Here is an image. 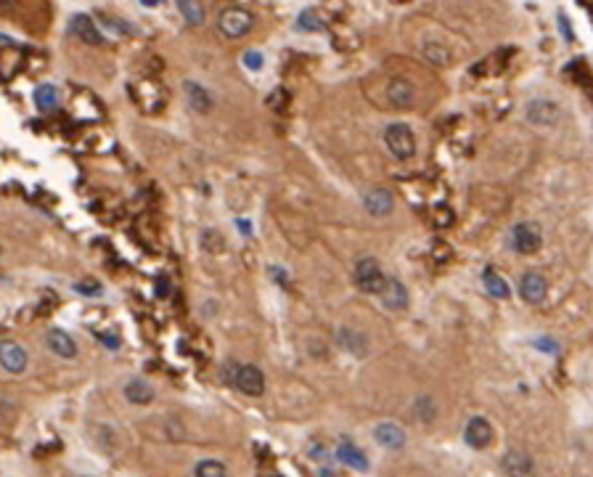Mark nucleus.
Instances as JSON below:
<instances>
[{"mask_svg": "<svg viewBox=\"0 0 593 477\" xmlns=\"http://www.w3.org/2000/svg\"><path fill=\"white\" fill-rule=\"evenodd\" d=\"M353 278H355L357 289L366 292V294H382V289L387 287V276H384L382 265L376 263L373 257L357 260L355 271H353Z\"/></svg>", "mask_w": 593, "mask_h": 477, "instance_id": "obj_1", "label": "nucleus"}, {"mask_svg": "<svg viewBox=\"0 0 593 477\" xmlns=\"http://www.w3.org/2000/svg\"><path fill=\"white\" fill-rule=\"evenodd\" d=\"M384 141H387V149H390L397 159H410L416 154V138H413L410 128L400 125V122H395V125L387 128Z\"/></svg>", "mask_w": 593, "mask_h": 477, "instance_id": "obj_2", "label": "nucleus"}, {"mask_svg": "<svg viewBox=\"0 0 593 477\" xmlns=\"http://www.w3.org/2000/svg\"><path fill=\"white\" fill-rule=\"evenodd\" d=\"M511 244L519 255H532V252L541 250L543 244V234L538 223H530V220H522V223L514 225L511 231Z\"/></svg>", "mask_w": 593, "mask_h": 477, "instance_id": "obj_3", "label": "nucleus"}, {"mask_svg": "<svg viewBox=\"0 0 593 477\" xmlns=\"http://www.w3.org/2000/svg\"><path fill=\"white\" fill-rule=\"evenodd\" d=\"M217 26L225 38H244L252 29V13L244 8H225L217 19Z\"/></svg>", "mask_w": 593, "mask_h": 477, "instance_id": "obj_4", "label": "nucleus"}, {"mask_svg": "<svg viewBox=\"0 0 593 477\" xmlns=\"http://www.w3.org/2000/svg\"><path fill=\"white\" fill-rule=\"evenodd\" d=\"M238 393H244V395L249 397H257L265 393V374L257 366H249V363H241L238 366V374H236V382H233Z\"/></svg>", "mask_w": 593, "mask_h": 477, "instance_id": "obj_5", "label": "nucleus"}, {"mask_svg": "<svg viewBox=\"0 0 593 477\" xmlns=\"http://www.w3.org/2000/svg\"><path fill=\"white\" fill-rule=\"evenodd\" d=\"M463 440L477 450L488 448L490 443H493V424L485 416H472L466 422V427H463Z\"/></svg>", "mask_w": 593, "mask_h": 477, "instance_id": "obj_6", "label": "nucleus"}, {"mask_svg": "<svg viewBox=\"0 0 593 477\" xmlns=\"http://www.w3.org/2000/svg\"><path fill=\"white\" fill-rule=\"evenodd\" d=\"M519 294H522V300L527 305H541L546 300V294H548V281L538 271H530L519 281Z\"/></svg>", "mask_w": 593, "mask_h": 477, "instance_id": "obj_7", "label": "nucleus"}, {"mask_svg": "<svg viewBox=\"0 0 593 477\" xmlns=\"http://www.w3.org/2000/svg\"><path fill=\"white\" fill-rule=\"evenodd\" d=\"M69 32L77 35L88 45H104V35H101V29L95 26V22H93L88 13H75L69 19Z\"/></svg>", "mask_w": 593, "mask_h": 477, "instance_id": "obj_8", "label": "nucleus"}, {"mask_svg": "<svg viewBox=\"0 0 593 477\" xmlns=\"http://www.w3.org/2000/svg\"><path fill=\"white\" fill-rule=\"evenodd\" d=\"M26 350L13 340H3L0 342V366L11 374H22L26 369Z\"/></svg>", "mask_w": 593, "mask_h": 477, "instance_id": "obj_9", "label": "nucleus"}, {"mask_svg": "<svg viewBox=\"0 0 593 477\" xmlns=\"http://www.w3.org/2000/svg\"><path fill=\"white\" fill-rule=\"evenodd\" d=\"M413 98H416V91L408 80L403 77H392L387 82V101L395 106V109H408L413 106Z\"/></svg>", "mask_w": 593, "mask_h": 477, "instance_id": "obj_10", "label": "nucleus"}, {"mask_svg": "<svg viewBox=\"0 0 593 477\" xmlns=\"http://www.w3.org/2000/svg\"><path fill=\"white\" fill-rule=\"evenodd\" d=\"M363 207L373 218H384V215H390V212L395 210V197L387 188H371L369 194H366V199H363Z\"/></svg>", "mask_w": 593, "mask_h": 477, "instance_id": "obj_11", "label": "nucleus"}, {"mask_svg": "<svg viewBox=\"0 0 593 477\" xmlns=\"http://www.w3.org/2000/svg\"><path fill=\"white\" fill-rule=\"evenodd\" d=\"M373 437H376V443H379V446H384V448H390V450H400L403 446H406V432H403V427L395 424V422L376 424Z\"/></svg>", "mask_w": 593, "mask_h": 477, "instance_id": "obj_12", "label": "nucleus"}, {"mask_svg": "<svg viewBox=\"0 0 593 477\" xmlns=\"http://www.w3.org/2000/svg\"><path fill=\"white\" fill-rule=\"evenodd\" d=\"M183 91H185V96H188V106H191L194 112H199V114H207V112L212 109V104H215L212 93L207 91L204 85L194 82V80H185Z\"/></svg>", "mask_w": 593, "mask_h": 477, "instance_id": "obj_13", "label": "nucleus"}, {"mask_svg": "<svg viewBox=\"0 0 593 477\" xmlns=\"http://www.w3.org/2000/svg\"><path fill=\"white\" fill-rule=\"evenodd\" d=\"M382 305L387 310H403L408 305V289L397 281V278H387V287L382 289Z\"/></svg>", "mask_w": 593, "mask_h": 477, "instance_id": "obj_14", "label": "nucleus"}, {"mask_svg": "<svg viewBox=\"0 0 593 477\" xmlns=\"http://www.w3.org/2000/svg\"><path fill=\"white\" fill-rule=\"evenodd\" d=\"M45 344H48V350L56 353V356L61 358H75L77 356V344L75 340L61 329H51L48 331V337H45Z\"/></svg>", "mask_w": 593, "mask_h": 477, "instance_id": "obj_15", "label": "nucleus"}, {"mask_svg": "<svg viewBox=\"0 0 593 477\" xmlns=\"http://www.w3.org/2000/svg\"><path fill=\"white\" fill-rule=\"evenodd\" d=\"M559 117V106L546 101V98H535L532 104H527V119L535 125H551Z\"/></svg>", "mask_w": 593, "mask_h": 477, "instance_id": "obj_16", "label": "nucleus"}, {"mask_svg": "<svg viewBox=\"0 0 593 477\" xmlns=\"http://www.w3.org/2000/svg\"><path fill=\"white\" fill-rule=\"evenodd\" d=\"M532 469H535V464H532V456L527 450H509L506 459H503L506 475H530Z\"/></svg>", "mask_w": 593, "mask_h": 477, "instance_id": "obj_17", "label": "nucleus"}, {"mask_svg": "<svg viewBox=\"0 0 593 477\" xmlns=\"http://www.w3.org/2000/svg\"><path fill=\"white\" fill-rule=\"evenodd\" d=\"M337 459H339L342 464H347V467H353V469H369L366 453L357 448L350 437H344L342 443H339V448H337Z\"/></svg>", "mask_w": 593, "mask_h": 477, "instance_id": "obj_18", "label": "nucleus"}, {"mask_svg": "<svg viewBox=\"0 0 593 477\" xmlns=\"http://www.w3.org/2000/svg\"><path fill=\"white\" fill-rule=\"evenodd\" d=\"M125 397L130 400V403H138V406H146V403H151L154 400V390H151V384L141 379V377H135L130 382L125 384Z\"/></svg>", "mask_w": 593, "mask_h": 477, "instance_id": "obj_19", "label": "nucleus"}, {"mask_svg": "<svg viewBox=\"0 0 593 477\" xmlns=\"http://www.w3.org/2000/svg\"><path fill=\"white\" fill-rule=\"evenodd\" d=\"M339 344H342L347 353H353V356H363L366 353V337L355 329H339Z\"/></svg>", "mask_w": 593, "mask_h": 477, "instance_id": "obj_20", "label": "nucleus"}, {"mask_svg": "<svg viewBox=\"0 0 593 477\" xmlns=\"http://www.w3.org/2000/svg\"><path fill=\"white\" fill-rule=\"evenodd\" d=\"M482 284H485V289H488L493 297H498V300H506V297L511 294L509 284H506V281L498 276V271H493V268H488V271L482 273Z\"/></svg>", "mask_w": 593, "mask_h": 477, "instance_id": "obj_21", "label": "nucleus"}, {"mask_svg": "<svg viewBox=\"0 0 593 477\" xmlns=\"http://www.w3.org/2000/svg\"><path fill=\"white\" fill-rule=\"evenodd\" d=\"M35 104H38L40 112H51V109L59 106V91L53 88L51 82L38 85V88H35Z\"/></svg>", "mask_w": 593, "mask_h": 477, "instance_id": "obj_22", "label": "nucleus"}, {"mask_svg": "<svg viewBox=\"0 0 593 477\" xmlns=\"http://www.w3.org/2000/svg\"><path fill=\"white\" fill-rule=\"evenodd\" d=\"M178 8H180L183 19L191 26L204 24V6H201V0H178Z\"/></svg>", "mask_w": 593, "mask_h": 477, "instance_id": "obj_23", "label": "nucleus"}, {"mask_svg": "<svg viewBox=\"0 0 593 477\" xmlns=\"http://www.w3.org/2000/svg\"><path fill=\"white\" fill-rule=\"evenodd\" d=\"M424 56H426V61H432L437 66H445L450 59V53L445 45H440V43H426L424 45Z\"/></svg>", "mask_w": 593, "mask_h": 477, "instance_id": "obj_24", "label": "nucleus"}, {"mask_svg": "<svg viewBox=\"0 0 593 477\" xmlns=\"http://www.w3.org/2000/svg\"><path fill=\"white\" fill-rule=\"evenodd\" d=\"M413 414H416V416H419L422 422H432V419H435V414H437V409H435V400H432V397H429V395L416 397V406H413Z\"/></svg>", "mask_w": 593, "mask_h": 477, "instance_id": "obj_25", "label": "nucleus"}, {"mask_svg": "<svg viewBox=\"0 0 593 477\" xmlns=\"http://www.w3.org/2000/svg\"><path fill=\"white\" fill-rule=\"evenodd\" d=\"M228 469H225L220 462H212V459H204V462H199L194 467V475L199 477H223Z\"/></svg>", "mask_w": 593, "mask_h": 477, "instance_id": "obj_26", "label": "nucleus"}, {"mask_svg": "<svg viewBox=\"0 0 593 477\" xmlns=\"http://www.w3.org/2000/svg\"><path fill=\"white\" fill-rule=\"evenodd\" d=\"M297 26H300L302 32H316V29H321V26H323V22L318 19V13H316V11H310V8H307V11L300 13V19H297Z\"/></svg>", "mask_w": 593, "mask_h": 477, "instance_id": "obj_27", "label": "nucleus"}, {"mask_svg": "<svg viewBox=\"0 0 593 477\" xmlns=\"http://www.w3.org/2000/svg\"><path fill=\"white\" fill-rule=\"evenodd\" d=\"M98 22H101L106 29L117 32V35H130V26L125 24V22H119V19H114V16H98Z\"/></svg>", "mask_w": 593, "mask_h": 477, "instance_id": "obj_28", "label": "nucleus"}, {"mask_svg": "<svg viewBox=\"0 0 593 477\" xmlns=\"http://www.w3.org/2000/svg\"><path fill=\"white\" fill-rule=\"evenodd\" d=\"M241 61H244V66H247L249 72H257V69H263V64H265V59L260 51H247L241 56Z\"/></svg>", "mask_w": 593, "mask_h": 477, "instance_id": "obj_29", "label": "nucleus"}, {"mask_svg": "<svg viewBox=\"0 0 593 477\" xmlns=\"http://www.w3.org/2000/svg\"><path fill=\"white\" fill-rule=\"evenodd\" d=\"M201 244H204V250L207 252H217L220 247H223V238H220V234H215V231H204Z\"/></svg>", "mask_w": 593, "mask_h": 477, "instance_id": "obj_30", "label": "nucleus"}, {"mask_svg": "<svg viewBox=\"0 0 593 477\" xmlns=\"http://www.w3.org/2000/svg\"><path fill=\"white\" fill-rule=\"evenodd\" d=\"M435 223L440 225V228L450 225V223H453V212H450L448 207H440V210L435 212Z\"/></svg>", "mask_w": 593, "mask_h": 477, "instance_id": "obj_31", "label": "nucleus"}, {"mask_svg": "<svg viewBox=\"0 0 593 477\" xmlns=\"http://www.w3.org/2000/svg\"><path fill=\"white\" fill-rule=\"evenodd\" d=\"M238 366H241V363H236V361H228V363H225V366H223V374H225V382H228V384H233V382H236V374H238Z\"/></svg>", "mask_w": 593, "mask_h": 477, "instance_id": "obj_32", "label": "nucleus"}, {"mask_svg": "<svg viewBox=\"0 0 593 477\" xmlns=\"http://www.w3.org/2000/svg\"><path fill=\"white\" fill-rule=\"evenodd\" d=\"M310 453L316 456L318 462H329V450L323 448V446H318V443H313V446H310Z\"/></svg>", "mask_w": 593, "mask_h": 477, "instance_id": "obj_33", "label": "nucleus"}, {"mask_svg": "<svg viewBox=\"0 0 593 477\" xmlns=\"http://www.w3.org/2000/svg\"><path fill=\"white\" fill-rule=\"evenodd\" d=\"M535 344H538V347H543V350H546V353H554L556 350V342H551V340H535Z\"/></svg>", "mask_w": 593, "mask_h": 477, "instance_id": "obj_34", "label": "nucleus"}, {"mask_svg": "<svg viewBox=\"0 0 593 477\" xmlns=\"http://www.w3.org/2000/svg\"><path fill=\"white\" fill-rule=\"evenodd\" d=\"M19 6V0H0V11H13Z\"/></svg>", "mask_w": 593, "mask_h": 477, "instance_id": "obj_35", "label": "nucleus"}, {"mask_svg": "<svg viewBox=\"0 0 593 477\" xmlns=\"http://www.w3.org/2000/svg\"><path fill=\"white\" fill-rule=\"evenodd\" d=\"M559 24H562V29H564V38L572 40V32H569V26H567V19L564 16H559Z\"/></svg>", "mask_w": 593, "mask_h": 477, "instance_id": "obj_36", "label": "nucleus"}, {"mask_svg": "<svg viewBox=\"0 0 593 477\" xmlns=\"http://www.w3.org/2000/svg\"><path fill=\"white\" fill-rule=\"evenodd\" d=\"M159 3H162V0H141V6H146V8H148V6H159Z\"/></svg>", "mask_w": 593, "mask_h": 477, "instance_id": "obj_37", "label": "nucleus"}, {"mask_svg": "<svg viewBox=\"0 0 593 477\" xmlns=\"http://www.w3.org/2000/svg\"><path fill=\"white\" fill-rule=\"evenodd\" d=\"M0 250H3V247H0Z\"/></svg>", "mask_w": 593, "mask_h": 477, "instance_id": "obj_38", "label": "nucleus"}]
</instances>
